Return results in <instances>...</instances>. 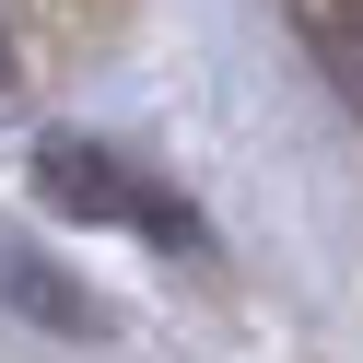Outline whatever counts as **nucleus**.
<instances>
[{"instance_id": "obj_1", "label": "nucleus", "mask_w": 363, "mask_h": 363, "mask_svg": "<svg viewBox=\"0 0 363 363\" xmlns=\"http://www.w3.org/2000/svg\"><path fill=\"white\" fill-rule=\"evenodd\" d=\"M35 199H59L71 223H141V235H164V246L199 235V223L176 211L152 176H129L106 141H35Z\"/></svg>"}, {"instance_id": "obj_3", "label": "nucleus", "mask_w": 363, "mask_h": 363, "mask_svg": "<svg viewBox=\"0 0 363 363\" xmlns=\"http://www.w3.org/2000/svg\"><path fill=\"white\" fill-rule=\"evenodd\" d=\"M0 94H12V35H0Z\"/></svg>"}, {"instance_id": "obj_2", "label": "nucleus", "mask_w": 363, "mask_h": 363, "mask_svg": "<svg viewBox=\"0 0 363 363\" xmlns=\"http://www.w3.org/2000/svg\"><path fill=\"white\" fill-rule=\"evenodd\" d=\"M0 305L12 316H35V328H59V340H94L106 316H94V293L71 281V269L48 258V246H24L12 223H0Z\"/></svg>"}]
</instances>
